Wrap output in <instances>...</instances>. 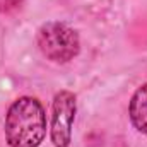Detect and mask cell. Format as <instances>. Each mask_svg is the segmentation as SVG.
Returning <instances> with one entry per match:
<instances>
[{"label": "cell", "instance_id": "6da1fadb", "mask_svg": "<svg viewBox=\"0 0 147 147\" xmlns=\"http://www.w3.org/2000/svg\"><path fill=\"white\" fill-rule=\"evenodd\" d=\"M46 137V115L33 96L16 99L5 115V139L10 147H38Z\"/></svg>", "mask_w": 147, "mask_h": 147}, {"label": "cell", "instance_id": "7a4b0ae2", "mask_svg": "<svg viewBox=\"0 0 147 147\" xmlns=\"http://www.w3.org/2000/svg\"><path fill=\"white\" fill-rule=\"evenodd\" d=\"M38 46L41 53L57 63H67L77 57L80 41L77 31L63 22H46L38 31Z\"/></svg>", "mask_w": 147, "mask_h": 147}, {"label": "cell", "instance_id": "3957f363", "mask_svg": "<svg viewBox=\"0 0 147 147\" xmlns=\"http://www.w3.org/2000/svg\"><path fill=\"white\" fill-rule=\"evenodd\" d=\"M77 103L70 91H60L53 98L50 137L55 147H70L72 142V125L75 120Z\"/></svg>", "mask_w": 147, "mask_h": 147}, {"label": "cell", "instance_id": "277c9868", "mask_svg": "<svg viewBox=\"0 0 147 147\" xmlns=\"http://www.w3.org/2000/svg\"><path fill=\"white\" fill-rule=\"evenodd\" d=\"M128 116L139 132L147 134V84L140 86L134 92L128 105Z\"/></svg>", "mask_w": 147, "mask_h": 147}, {"label": "cell", "instance_id": "5b68a950", "mask_svg": "<svg viewBox=\"0 0 147 147\" xmlns=\"http://www.w3.org/2000/svg\"><path fill=\"white\" fill-rule=\"evenodd\" d=\"M21 3H22V0H0V12L2 14L12 12L17 7H21Z\"/></svg>", "mask_w": 147, "mask_h": 147}]
</instances>
